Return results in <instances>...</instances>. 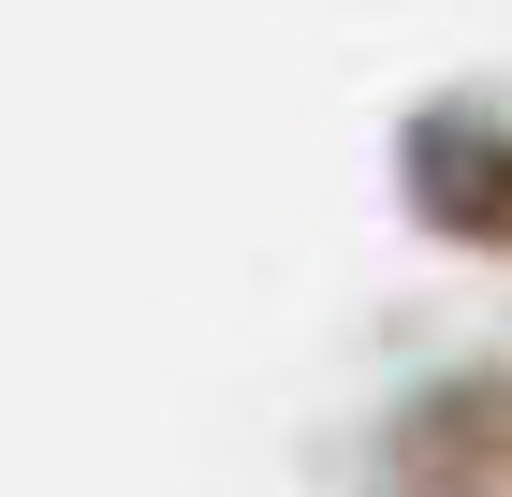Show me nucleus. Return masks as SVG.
<instances>
[{"instance_id": "1", "label": "nucleus", "mask_w": 512, "mask_h": 497, "mask_svg": "<svg viewBox=\"0 0 512 497\" xmlns=\"http://www.w3.org/2000/svg\"><path fill=\"white\" fill-rule=\"evenodd\" d=\"M410 176H425V205H439L454 234H512V132H483V117H425Z\"/></svg>"}]
</instances>
